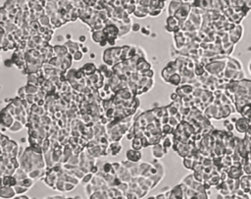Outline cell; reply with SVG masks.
Instances as JSON below:
<instances>
[{
  "label": "cell",
  "mask_w": 251,
  "mask_h": 199,
  "mask_svg": "<svg viewBox=\"0 0 251 199\" xmlns=\"http://www.w3.org/2000/svg\"><path fill=\"white\" fill-rule=\"evenodd\" d=\"M28 83H30V85H37V87H38V77H37V75H34V74L28 75Z\"/></svg>",
  "instance_id": "ffe728a7"
},
{
  "label": "cell",
  "mask_w": 251,
  "mask_h": 199,
  "mask_svg": "<svg viewBox=\"0 0 251 199\" xmlns=\"http://www.w3.org/2000/svg\"><path fill=\"white\" fill-rule=\"evenodd\" d=\"M83 53L81 52V50H79V51H77L74 55H73V59H74V61H81V60H83Z\"/></svg>",
  "instance_id": "f1b7e54d"
},
{
  "label": "cell",
  "mask_w": 251,
  "mask_h": 199,
  "mask_svg": "<svg viewBox=\"0 0 251 199\" xmlns=\"http://www.w3.org/2000/svg\"><path fill=\"white\" fill-rule=\"evenodd\" d=\"M108 44V41H107V39H106V40H103L102 41L101 43H99V46H101V47H105L106 45H107Z\"/></svg>",
  "instance_id": "f6af8a7d"
},
{
  "label": "cell",
  "mask_w": 251,
  "mask_h": 199,
  "mask_svg": "<svg viewBox=\"0 0 251 199\" xmlns=\"http://www.w3.org/2000/svg\"><path fill=\"white\" fill-rule=\"evenodd\" d=\"M65 38L67 39V40H72V34H66V36H65Z\"/></svg>",
  "instance_id": "bcb514c9"
},
{
  "label": "cell",
  "mask_w": 251,
  "mask_h": 199,
  "mask_svg": "<svg viewBox=\"0 0 251 199\" xmlns=\"http://www.w3.org/2000/svg\"><path fill=\"white\" fill-rule=\"evenodd\" d=\"M44 199H54V196H49V197H46Z\"/></svg>",
  "instance_id": "f907efd6"
},
{
  "label": "cell",
  "mask_w": 251,
  "mask_h": 199,
  "mask_svg": "<svg viewBox=\"0 0 251 199\" xmlns=\"http://www.w3.org/2000/svg\"><path fill=\"white\" fill-rule=\"evenodd\" d=\"M74 199H83V197H81V196H79V195H77V196H75V197H74Z\"/></svg>",
  "instance_id": "681fc988"
},
{
  "label": "cell",
  "mask_w": 251,
  "mask_h": 199,
  "mask_svg": "<svg viewBox=\"0 0 251 199\" xmlns=\"http://www.w3.org/2000/svg\"><path fill=\"white\" fill-rule=\"evenodd\" d=\"M91 38L95 43L99 44L103 40H106V39H107V36H106V34H104L103 30H97V32H92Z\"/></svg>",
  "instance_id": "ba28073f"
},
{
  "label": "cell",
  "mask_w": 251,
  "mask_h": 199,
  "mask_svg": "<svg viewBox=\"0 0 251 199\" xmlns=\"http://www.w3.org/2000/svg\"><path fill=\"white\" fill-rule=\"evenodd\" d=\"M173 144H174V143H173V141H172V139H171L170 138H165L163 139V141H162V145H163V147L164 148H167V149H169V148H171V147H173Z\"/></svg>",
  "instance_id": "d4e9b609"
},
{
  "label": "cell",
  "mask_w": 251,
  "mask_h": 199,
  "mask_svg": "<svg viewBox=\"0 0 251 199\" xmlns=\"http://www.w3.org/2000/svg\"><path fill=\"white\" fill-rule=\"evenodd\" d=\"M54 52L55 55L59 58H62V57H65L66 55L68 54V48L66 47L65 45H56L54 46Z\"/></svg>",
  "instance_id": "9c48e42d"
},
{
  "label": "cell",
  "mask_w": 251,
  "mask_h": 199,
  "mask_svg": "<svg viewBox=\"0 0 251 199\" xmlns=\"http://www.w3.org/2000/svg\"><path fill=\"white\" fill-rule=\"evenodd\" d=\"M81 70H83V72L84 73V75L88 77H91L97 71L96 67H95V65L93 63H85L83 67H81Z\"/></svg>",
  "instance_id": "52a82bcc"
},
{
  "label": "cell",
  "mask_w": 251,
  "mask_h": 199,
  "mask_svg": "<svg viewBox=\"0 0 251 199\" xmlns=\"http://www.w3.org/2000/svg\"><path fill=\"white\" fill-rule=\"evenodd\" d=\"M26 138H22V139H21V142H22V143H23V142H25V141H26Z\"/></svg>",
  "instance_id": "f5cc1de1"
},
{
  "label": "cell",
  "mask_w": 251,
  "mask_h": 199,
  "mask_svg": "<svg viewBox=\"0 0 251 199\" xmlns=\"http://www.w3.org/2000/svg\"><path fill=\"white\" fill-rule=\"evenodd\" d=\"M2 178V186H12L18 184V180L15 176H4Z\"/></svg>",
  "instance_id": "8992f818"
},
{
  "label": "cell",
  "mask_w": 251,
  "mask_h": 199,
  "mask_svg": "<svg viewBox=\"0 0 251 199\" xmlns=\"http://www.w3.org/2000/svg\"><path fill=\"white\" fill-rule=\"evenodd\" d=\"M81 52L83 53V54H85V53H87L88 51H89V48L87 47V46H83V47L81 48Z\"/></svg>",
  "instance_id": "ee69618b"
},
{
  "label": "cell",
  "mask_w": 251,
  "mask_h": 199,
  "mask_svg": "<svg viewBox=\"0 0 251 199\" xmlns=\"http://www.w3.org/2000/svg\"><path fill=\"white\" fill-rule=\"evenodd\" d=\"M18 146L17 145V142L16 141H14V140H9L7 143H6V145H5V147L4 148H1V151L2 152H6V153H8V154H10L11 152L13 151V149H14V148H16Z\"/></svg>",
  "instance_id": "30bf717a"
},
{
  "label": "cell",
  "mask_w": 251,
  "mask_h": 199,
  "mask_svg": "<svg viewBox=\"0 0 251 199\" xmlns=\"http://www.w3.org/2000/svg\"><path fill=\"white\" fill-rule=\"evenodd\" d=\"M134 15L135 17H137V18H141V19H143V18H146L147 16H149L148 14H146V13H143L142 11L138 10L137 8H136V10L134 11Z\"/></svg>",
  "instance_id": "1f68e13d"
},
{
  "label": "cell",
  "mask_w": 251,
  "mask_h": 199,
  "mask_svg": "<svg viewBox=\"0 0 251 199\" xmlns=\"http://www.w3.org/2000/svg\"><path fill=\"white\" fill-rule=\"evenodd\" d=\"M14 199H22V198H21V196H19V197H15Z\"/></svg>",
  "instance_id": "11a10c76"
},
{
  "label": "cell",
  "mask_w": 251,
  "mask_h": 199,
  "mask_svg": "<svg viewBox=\"0 0 251 199\" xmlns=\"http://www.w3.org/2000/svg\"><path fill=\"white\" fill-rule=\"evenodd\" d=\"M85 89H88V87H85ZM83 92H85V90H83ZM86 93H89V90H86Z\"/></svg>",
  "instance_id": "816d5d0a"
},
{
  "label": "cell",
  "mask_w": 251,
  "mask_h": 199,
  "mask_svg": "<svg viewBox=\"0 0 251 199\" xmlns=\"http://www.w3.org/2000/svg\"><path fill=\"white\" fill-rule=\"evenodd\" d=\"M193 163H194V161H193L192 158H188V157H186V158H183V166L185 167V169L192 170Z\"/></svg>",
  "instance_id": "7402d4cb"
},
{
  "label": "cell",
  "mask_w": 251,
  "mask_h": 199,
  "mask_svg": "<svg viewBox=\"0 0 251 199\" xmlns=\"http://www.w3.org/2000/svg\"><path fill=\"white\" fill-rule=\"evenodd\" d=\"M99 171H100V170H99V168L97 167V166H93V167H91V169H90V173L91 174H98L99 173Z\"/></svg>",
  "instance_id": "60d3db41"
},
{
  "label": "cell",
  "mask_w": 251,
  "mask_h": 199,
  "mask_svg": "<svg viewBox=\"0 0 251 199\" xmlns=\"http://www.w3.org/2000/svg\"><path fill=\"white\" fill-rule=\"evenodd\" d=\"M64 39H65V37H64L63 35H56V36H55V40H56L57 42H63Z\"/></svg>",
  "instance_id": "b9f144b4"
},
{
  "label": "cell",
  "mask_w": 251,
  "mask_h": 199,
  "mask_svg": "<svg viewBox=\"0 0 251 199\" xmlns=\"http://www.w3.org/2000/svg\"><path fill=\"white\" fill-rule=\"evenodd\" d=\"M26 95H28V93H26V87H21L19 90H18V97H20L21 99H26Z\"/></svg>",
  "instance_id": "4316f807"
},
{
  "label": "cell",
  "mask_w": 251,
  "mask_h": 199,
  "mask_svg": "<svg viewBox=\"0 0 251 199\" xmlns=\"http://www.w3.org/2000/svg\"><path fill=\"white\" fill-rule=\"evenodd\" d=\"M143 148L142 142H141V138H134L132 140V149L134 150H141Z\"/></svg>",
  "instance_id": "2e32d148"
},
{
  "label": "cell",
  "mask_w": 251,
  "mask_h": 199,
  "mask_svg": "<svg viewBox=\"0 0 251 199\" xmlns=\"http://www.w3.org/2000/svg\"><path fill=\"white\" fill-rule=\"evenodd\" d=\"M89 56H90V58H91V59H94L95 57H96V55H95L94 53H90V55H89Z\"/></svg>",
  "instance_id": "7dc6e473"
},
{
  "label": "cell",
  "mask_w": 251,
  "mask_h": 199,
  "mask_svg": "<svg viewBox=\"0 0 251 199\" xmlns=\"http://www.w3.org/2000/svg\"><path fill=\"white\" fill-rule=\"evenodd\" d=\"M141 32H142V34L145 35V36H148V35H150V34H151L148 26H142V28H141Z\"/></svg>",
  "instance_id": "74e56055"
},
{
  "label": "cell",
  "mask_w": 251,
  "mask_h": 199,
  "mask_svg": "<svg viewBox=\"0 0 251 199\" xmlns=\"http://www.w3.org/2000/svg\"><path fill=\"white\" fill-rule=\"evenodd\" d=\"M4 64H5L6 67H12V66H15L14 65V62L12 61V59H6L5 61H4Z\"/></svg>",
  "instance_id": "ab89813d"
},
{
  "label": "cell",
  "mask_w": 251,
  "mask_h": 199,
  "mask_svg": "<svg viewBox=\"0 0 251 199\" xmlns=\"http://www.w3.org/2000/svg\"><path fill=\"white\" fill-rule=\"evenodd\" d=\"M34 180H32V179H30V177H28V178H26V179H25V180H21V182H18V184L22 185V186L26 187V188H28V189L30 188V187L34 185Z\"/></svg>",
  "instance_id": "9a60e30c"
},
{
  "label": "cell",
  "mask_w": 251,
  "mask_h": 199,
  "mask_svg": "<svg viewBox=\"0 0 251 199\" xmlns=\"http://www.w3.org/2000/svg\"><path fill=\"white\" fill-rule=\"evenodd\" d=\"M148 199H156V197H154V196H151V197H149Z\"/></svg>",
  "instance_id": "db71d44e"
},
{
  "label": "cell",
  "mask_w": 251,
  "mask_h": 199,
  "mask_svg": "<svg viewBox=\"0 0 251 199\" xmlns=\"http://www.w3.org/2000/svg\"><path fill=\"white\" fill-rule=\"evenodd\" d=\"M162 10L161 9H150V12H149V16L151 17H158L161 15Z\"/></svg>",
  "instance_id": "f546056e"
},
{
  "label": "cell",
  "mask_w": 251,
  "mask_h": 199,
  "mask_svg": "<svg viewBox=\"0 0 251 199\" xmlns=\"http://www.w3.org/2000/svg\"><path fill=\"white\" fill-rule=\"evenodd\" d=\"M194 74L195 76H202L204 74V66L202 64H197L194 68Z\"/></svg>",
  "instance_id": "cb8c5ba5"
},
{
  "label": "cell",
  "mask_w": 251,
  "mask_h": 199,
  "mask_svg": "<svg viewBox=\"0 0 251 199\" xmlns=\"http://www.w3.org/2000/svg\"><path fill=\"white\" fill-rule=\"evenodd\" d=\"M125 197H126V199H138L136 194L132 190H128V192L125 193Z\"/></svg>",
  "instance_id": "d6a6232c"
},
{
  "label": "cell",
  "mask_w": 251,
  "mask_h": 199,
  "mask_svg": "<svg viewBox=\"0 0 251 199\" xmlns=\"http://www.w3.org/2000/svg\"><path fill=\"white\" fill-rule=\"evenodd\" d=\"M122 149H123V146L121 145V143L113 141V142H111L110 144H109V146L107 148V152H108V154H110V155L116 156V155H118V154H120V152L122 151Z\"/></svg>",
  "instance_id": "277c9868"
},
{
  "label": "cell",
  "mask_w": 251,
  "mask_h": 199,
  "mask_svg": "<svg viewBox=\"0 0 251 199\" xmlns=\"http://www.w3.org/2000/svg\"><path fill=\"white\" fill-rule=\"evenodd\" d=\"M169 125L172 126L173 128H176V127H179V122L177 120L176 117H170V120H169Z\"/></svg>",
  "instance_id": "4dcf8cb0"
},
{
  "label": "cell",
  "mask_w": 251,
  "mask_h": 199,
  "mask_svg": "<svg viewBox=\"0 0 251 199\" xmlns=\"http://www.w3.org/2000/svg\"><path fill=\"white\" fill-rule=\"evenodd\" d=\"M38 22H39V24H40L42 26H51L50 17L48 16V15H46V14L42 15V16L38 19Z\"/></svg>",
  "instance_id": "ac0fdd59"
},
{
  "label": "cell",
  "mask_w": 251,
  "mask_h": 199,
  "mask_svg": "<svg viewBox=\"0 0 251 199\" xmlns=\"http://www.w3.org/2000/svg\"><path fill=\"white\" fill-rule=\"evenodd\" d=\"M142 76L145 77V78H147V79H152L153 76H154V72L152 71V69L148 70V71H146V72L142 73Z\"/></svg>",
  "instance_id": "836d02e7"
},
{
  "label": "cell",
  "mask_w": 251,
  "mask_h": 199,
  "mask_svg": "<svg viewBox=\"0 0 251 199\" xmlns=\"http://www.w3.org/2000/svg\"><path fill=\"white\" fill-rule=\"evenodd\" d=\"M16 191H15L14 187L12 186H2L1 187V193H0V196L3 199H10V198H14L15 195H16Z\"/></svg>",
  "instance_id": "3957f363"
},
{
  "label": "cell",
  "mask_w": 251,
  "mask_h": 199,
  "mask_svg": "<svg viewBox=\"0 0 251 199\" xmlns=\"http://www.w3.org/2000/svg\"><path fill=\"white\" fill-rule=\"evenodd\" d=\"M14 189H15V191H16V193L17 194H20V195H21V194L26 193V192L28 191V188H26V187L22 186V185H20V184L15 185Z\"/></svg>",
  "instance_id": "484cf974"
},
{
  "label": "cell",
  "mask_w": 251,
  "mask_h": 199,
  "mask_svg": "<svg viewBox=\"0 0 251 199\" xmlns=\"http://www.w3.org/2000/svg\"><path fill=\"white\" fill-rule=\"evenodd\" d=\"M194 180H194L193 175H188V176H186L183 180V183H184V184L189 188V187H191V185H192V183L194 182Z\"/></svg>",
  "instance_id": "d6986e66"
},
{
  "label": "cell",
  "mask_w": 251,
  "mask_h": 199,
  "mask_svg": "<svg viewBox=\"0 0 251 199\" xmlns=\"http://www.w3.org/2000/svg\"><path fill=\"white\" fill-rule=\"evenodd\" d=\"M14 176L16 177L18 182H21V180H25V179L28 178V173H26L25 170L22 169V168H19V169L16 170V173H15Z\"/></svg>",
  "instance_id": "7c38bea8"
},
{
  "label": "cell",
  "mask_w": 251,
  "mask_h": 199,
  "mask_svg": "<svg viewBox=\"0 0 251 199\" xmlns=\"http://www.w3.org/2000/svg\"><path fill=\"white\" fill-rule=\"evenodd\" d=\"M6 130H8V129H7V128H5V127H2V128H1V130H2V132H4Z\"/></svg>",
  "instance_id": "c3c4849f"
},
{
  "label": "cell",
  "mask_w": 251,
  "mask_h": 199,
  "mask_svg": "<svg viewBox=\"0 0 251 199\" xmlns=\"http://www.w3.org/2000/svg\"><path fill=\"white\" fill-rule=\"evenodd\" d=\"M26 93L28 94L35 95V94L38 93L40 88H39V87H37V85H30V83H28V85H26Z\"/></svg>",
  "instance_id": "4fadbf2b"
},
{
  "label": "cell",
  "mask_w": 251,
  "mask_h": 199,
  "mask_svg": "<svg viewBox=\"0 0 251 199\" xmlns=\"http://www.w3.org/2000/svg\"><path fill=\"white\" fill-rule=\"evenodd\" d=\"M126 160L130 161V162H132V163H138L139 161L142 159V153H141L140 150L130 149L126 151Z\"/></svg>",
  "instance_id": "7a4b0ae2"
},
{
  "label": "cell",
  "mask_w": 251,
  "mask_h": 199,
  "mask_svg": "<svg viewBox=\"0 0 251 199\" xmlns=\"http://www.w3.org/2000/svg\"><path fill=\"white\" fill-rule=\"evenodd\" d=\"M92 179H93V174H91V173L86 174L85 176L81 179V184H83L84 186H85L86 184H88V183L91 182Z\"/></svg>",
  "instance_id": "603a6c76"
},
{
  "label": "cell",
  "mask_w": 251,
  "mask_h": 199,
  "mask_svg": "<svg viewBox=\"0 0 251 199\" xmlns=\"http://www.w3.org/2000/svg\"><path fill=\"white\" fill-rule=\"evenodd\" d=\"M23 128H24V125L21 123V122L15 120V122L13 123V125L9 128V130L12 132H20V130H23Z\"/></svg>",
  "instance_id": "5bb4252c"
},
{
  "label": "cell",
  "mask_w": 251,
  "mask_h": 199,
  "mask_svg": "<svg viewBox=\"0 0 251 199\" xmlns=\"http://www.w3.org/2000/svg\"><path fill=\"white\" fill-rule=\"evenodd\" d=\"M165 148L163 147L162 144H156L153 145L152 148V155L155 159H162L165 156Z\"/></svg>",
  "instance_id": "5b68a950"
},
{
  "label": "cell",
  "mask_w": 251,
  "mask_h": 199,
  "mask_svg": "<svg viewBox=\"0 0 251 199\" xmlns=\"http://www.w3.org/2000/svg\"><path fill=\"white\" fill-rule=\"evenodd\" d=\"M14 122H15V118L13 117V115H11L10 113H8L5 109L2 110V112H1V125H2V127H5L9 130V128L13 125Z\"/></svg>",
  "instance_id": "6da1fadb"
},
{
  "label": "cell",
  "mask_w": 251,
  "mask_h": 199,
  "mask_svg": "<svg viewBox=\"0 0 251 199\" xmlns=\"http://www.w3.org/2000/svg\"><path fill=\"white\" fill-rule=\"evenodd\" d=\"M170 98H171V100H172L173 102H176V101H177L179 99H181V97H179V95H177V92H174V93H172L170 95Z\"/></svg>",
  "instance_id": "f35d334b"
},
{
  "label": "cell",
  "mask_w": 251,
  "mask_h": 199,
  "mask_svg": "<svg viewBox=\"0 0 251 199\" xmlns=\"http://www.w3.org/2000/svg\"><path fill=\"white\" fill-rule=\"evenodd\" d=\"M75 187V184H73V183H70V182H66V186H65V192H69L71 190H73Z\"/></svg>",
  "instance_id": "8d00e7d4"
},
{
  "label": "cell",
  "mask_w": 251,
  "mask_h": 199,
  "mask_svg": "<svg viewBox=\"0 0 251 199\" xmlns=\"http://www.w3.org/2000/svg\"><path fill=\"white\" fill-rule=\"evenodd\" d=\"M174 128L172 127V126H170L169 124H166V125H163L162 126V134H165V136H167V134H173L174 132Z\"/></svg>",
  "instance_id": "44dd1931"
},
{
  "label": "cell",
  "mask_w": 251,
  "mask_h": 199,
  "mask_svg": "<svg viewBox=\"0 0 251 199\" xmlns=\"http://www.w3.org/2000/svg\"><path fill=\"white\" fill-rule=\"evenodd\" d=\"M136 50H137V55H138L140 58H146V54L145 52L143 51V49L139 46H136Z\"/></svg>",
  "instance_id": "e575fe53"
},
{
  "label": "cell",
  "mask_w": 251,
  "mask_h": 199,
  "mask_svg": "<svg viewBox=\"0 0 251 199\" xmlns=\"http://www.w3.org/2000/svg\"><path fill=\"white\" fill-rule=\"evenodd\" d=\"M141 28H142V26L139 25L138 23H134V24H132V30H134V32H139V30H141Z\"/></svg>",
  "instance_id": "d590c367"
},
{
  "label": "cell",
  "mask_w": 251,
  "mask_h": 199,
  "mask_svg": "<svg viewBox=\"0 0 251 199\" xmlns=\"http://www.w3.org/2000/svg\"><path fill=\"white\" fill-rule=\"evenodd\" d=\"M84 189H85V193L87 194L88 196H91L93 193H94V190H93V185L91 183H88L84 186Z\"/></svg>",
  "instance_id": "83f0119b"
},
{
  "label": "cell",
  "mask_w": 251,
  "mask_h": 199,
  "mask_svg": "<svg viewBox=\"0 0 251 199\" xmlns=\"http://www.w3.org/2000/svg\"><path fill=\"white\" fill-rule=\"evenodd\" d=\"M169 83L172 85H176V87H179V85H181V74H174L172 77L170 78V81H169Z\"/></svg>",
  "instance_id": "8fae6325"
},
{
  "label": "cell",
  "mask_w": 251,
  "mask_h": 199,
  "mask_svg": "<svg viewBox=\"0 0 251 199\" xmlns=\"http://www.w3.org/2000/svg\"><path fill=\"white\" fill-rule=\"evenodd\" d=\"M85 40H86V35L81 34V36L79 37V42L83 43V42H84V41H85Z\"/></svg>",
  "instance_id": "7bdbcfd3"
},
{
  "label": "cell",
  "mask_w": 251,
  "mask_h": 199,
  "mask_svg": "<svg viewBox=\"0 0 251 199\" xmlns=\"http://www.w3.org/2000/svg\"><path fill=\"white\" fill-rule=\"evenodd\" d=\"M166 26H171V28H176L179 26V20L175 16H169L167 21H166Z\"/></svg>",
  "instance_id": "e0dca14e"
}]
</instances>
